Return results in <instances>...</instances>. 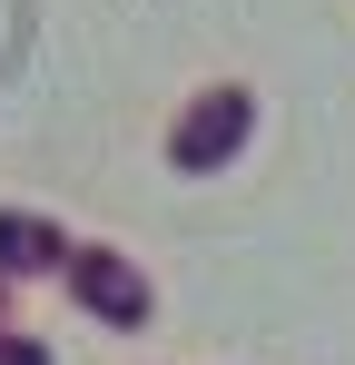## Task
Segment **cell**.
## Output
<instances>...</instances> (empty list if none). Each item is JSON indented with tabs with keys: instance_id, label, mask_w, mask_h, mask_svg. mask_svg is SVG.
<instances>
[{
	"instance_id": "cell-1",
	"label": "cell",
	"mask_w": 355,
	"mask_h": 365,
	"mask_svg": "<svg viewBox=\"0 0 355 365\" xmlns=\"http://www.w3.org/2000/svg\"><path fill=\"white\" fill-rule=\"evenodd\" d=\"M0 365H40V356H30V346H0Z\"/></svg>"
}]
</instances>
